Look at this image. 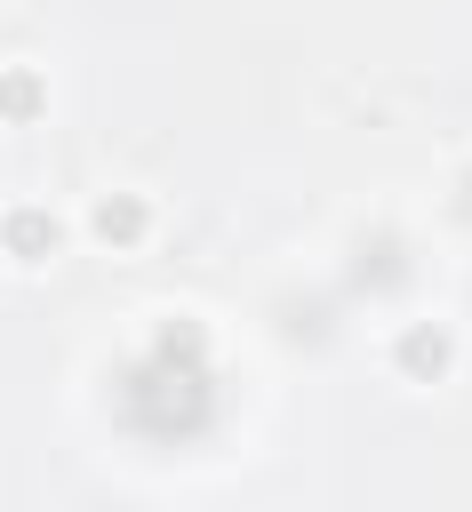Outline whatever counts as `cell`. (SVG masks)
I'll list each match as a JSON object with an SVG mask.
<instances>
[{
  "mask_svg": "<svg viewBox=\"0 0 472 512\" xmlns=\"http://www.w3.org/2000/svg\"><path fill=\"white\" fill-rule=\"evenodd\" d=\"M112 424L144 448H192L224 416V376L208 352V328L192 312H168L120 368H112Z\"/></svg>",
  "mask_w": 472,
  "mask_h": 512,
  "instance_id": "1",
  "label": "cell"
},
{
  "mask_svg": "<svg viewBox=\"0 0 472 512\" xmlns=\"http://www.w3.org/2000/svg\"><path fill=\"white\" fill-rule=\"evenodd\" d=\"M48 248H56V216H48V208H8V216H0V256L48 264Z\"/></svg>",
  "mask_w": 472,
  "mask_h": 512,
  "instance_id": "4",
  "label": "cell"
},
{
  "mask_svg": "<svg viewBox=\"0 0 472 512\" xmlns=\"http://www.w3.org/2000/svg\"><path fill=\"white\" fill-rule=\"evenodd\" d=\"M48 112V80L32 64H0V120H40Z\"/></svg>",
  "mask_w": 472,
  "mask_h": 512,
  "instance_id": "5",
  "label": "cell"
},
{
  "mask_svg": "<svg viewBox=\"0 0 472 512\" xmlns=\"http://www.w3.org/2000/svg\"><path fill=\"white\" fill-rule=\"evenodd\" d=\"M152 232V208L136 200V192H112L104 208H96V240H112V248H128V240H144Z\"/></svg>",
  "mask_w": 472,
  "mask_h": 512,
  "instance_id": "6",
  "label": "cell"
},
{
  "mask_svg": "<svg viewBox=\"0 0 472 512\" xmlns=\"http://www.w3.org/2000/svg\"><path fill=\"white\" fill-rule=\"evenodd\" d=\"M392 360H400V376H408V384H440V376H448V360H456V344H448V328L416 320V328H400V336H392Z\"/></svg>",
  "mask_w": 472,
  "mask_h": 512,
  "instance_id": "3",
  "label": "cell"
},
{
  "mask_svg": "<svg viewBox=\"0 0 472 512\" xmlns=\"http://www.w3.org/2000/svg\"><path fill=\"white\" fill-rule=\"evenodd\" d=\"M408 272H416V248H408L392 224L360 232V240H352V256H344V288H352V296H400V288H408Z\"/></svg>",
  "mask_w": 472,
  "mask_h": 512,
  "instance_id": "2",
  "label": "cell"
},
{
  "mask_svg": "<svg viewBox=\"0 0 472 512\" xmlns=\"http://www.w3.org/2000/svg\"><path fill=\"white\" fill-rule=\"evenodd\" d=\"M456 216H472V176H464V192H456Z\"/></svg>",
  "mask_w": 472,
  "mask_h": 512,
  "instance_id": "7",
  "label": "cell"
}]
</instances>
